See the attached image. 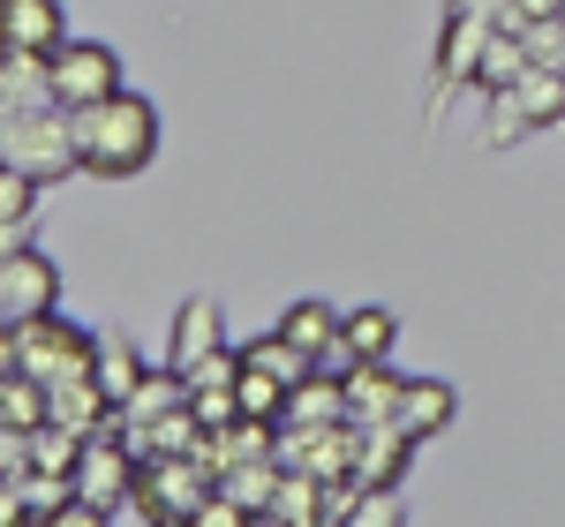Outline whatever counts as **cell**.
I'll return each instance as SVG.
<instances>
[{
    "label": "cell",
    "mask_w": 565,
    "mask_h": 527,
    "mask_svg": "<svg viewBox=\"0 0 565 527\" xmlns=\"http://www.w3.org/2000/svg\"><path fill=\"white\" fill-rule=\"evenodd\" d=\"M68 121H76L84 174H98V181L143 174L151 151H159V114H151V98H136V90H114V98H98V106H76Z\"/></svg>",
    "instance_id": "cell-1"
},
{
    "label": "cell",
    "mask_w": 565,
    "mask_h": 527,
    "mask_svg": "<svg viewBox=\"0 0 565 527\" xmlns=\"http://www.w3.org/2000/svg\"><path fill=\"white\" fill-rule=\"evenodd\" d=\"M0 422L8 430H39V422H53V399H45V377H31V369H8L0 377Z\"/></svg>",
    "instance_id": "cell-18"
},
{
    "label": "cell",
    "mask_w": 565,
    "mask_h": 527,
    "mask_svg": "<svg viewBox=\"0 0 565 527\" xmlns=\"http://www.w3.org/2000/svg\"><path fill=\"white\" fill-rule=\"evenodd\" d=\"M15 369V324H0V377Z\"/></svg>",
    "instance_id": "cell-29"
},
{
    "label": "cell",
    "mask_w": 565,
    "mask_h": 527,
    "mask_svg": "<svg viewBox=\"0 0 565 527\" xmlns=\"http://www.w3.org/2000/svg\"><path fill=\"white\" fill-rule=\"evenodd\" d=\"M31 106H61L53 98V68L39 53H0V114H31Z\"/></svg>",
    "instance_id": "cell-13"
},
{
    "label": "cell",
    "mask_w": 565,
    "mask_h": 527,
    "mask_svg": "<svg viewBox=\"0 0 565 527\" xmlns=\"http://www.w3.org/2000/svg\"><path fill=\"white\" fill-rule=\"evenodd\" d=\"M68 39V15L61 0H0V53H53Z\"/></svg>",
    "instance_id": "cell-7"
},
{
    "label": "cell",
    "mask_w": 565,
    "mask_h": 527,
    "mask_svg": "<svg viewBox=\"0 0 565 527\" xmlns=\"http://www.w3.org/2000/svg\"><path fill=\"white\" fill-rule=\"evenodd\" d=\"M279 422H302V430H317V422H354V415H348V377L309 369L302 385L287 392V415H279Z\"/></svg>",
    "instance_id": "cell-14"
},
{
    "label": "cell",
    "mask_w": 565,
    "mask_h": 527,
    "mask_svg": "<svg viewBox=\"0 0 565 527\" xmlns=\"http://www.w3.org/2000/svg\"><path fill=\"white\" fill-rule=\"evenodd\" d=\"M348 520H354V527H399V497H392V490H362Z\"/></svg>",
    "instance_id": "cell-25"
},
{
    "label": "cell",
    "mask_w": 565,
    "mask_h": 527,
    "mask_svg": "<svg viewBox=\"0 0 565 527\" xmlns=\"http://www.w3.org/2000/svg\"><path fill=\"white\" fill-rule=\"evenodd\" d=\"M31 520V505H23V475H0V527Z\"/></svg>",
    "instance_id": "cell-27"
},
{
    "label": "cell",
    "mask_w": 565,
    "mask_h": 527,
    "mask_svg": "<svg viewBox=\"0 0 565 527\" xmlns=\"http://www.w3.org/2000/svg\"><path fill=\"white\" fill-rule=\"evenodd\" d=\"M279 332H287V340H295V347H302L317 369H348V354H340V309L295 302L287 316H279Z\"/></svg>",
    "instance_id": "cell-11"
},
{
    "label": "cell",
    "mask_w": 565,
    "mask_h": 527,
    "mask_svg": "<svg viewBox=\"0 0 565 527\" xmlns=\"http://www.w3.org/2000/svg\"><path fill=\"white\" fill-rule=\"evenodd\" d=\"M527 61H535V53H527L521 31H490V39H482L476 76H482L490 90H505V84H521V76H527Z\"/></svg>",
    "instance_id": "cell-21"
},
{
    "label": "cell",
    "mask_w": 565,
    "mask_h": 527,
    "mask_svg": "<svg viewBox=\"0 0 565 527\" xmlns=\"http://www.w3.org/2000/svg\"><path fill=\"white\" fill-rule=\"evenodd\" d=\"M45 68H53V98L76 114V106H98V98H114L121 90V53L98 39H61L45 53Z\"/></svg>",
    "instance_id": "cell-3"
},
{
    "label": "cell",
    "mask_w": 565,
    "mask_h": 527,
    "mask_svg": "<svg viewBox=\"0 0 565 527\" xmlns=\"http://www.w3.org/2000/svg\"><path fill=\"white\" fill-rule=\"evenodd\" d=\"M90 377L106 385L114 407H129V392L143 385V362H136V347L121 340V332H98V347H90Z\"/></svg>",
    "instance_id": "cell-17"
},
{
    "label": "cell",
    "mask_w": 565,
    "mask_h": 527,
    "mask_svg": "<svg viewBox=\"0 0 565 527\" xmlns=\"http://www.w3.org/2000/svg\"><path fill=\"white\" fill-rule=\"evenodd\" d=\"M218 347H226V316H218V302H212V294L181 302V316H174V354H167V362L189 377V369H196V362H212Z\"/></svg>",
    "instance_id": "cell-10"
},
{
    "label": "cell",
    "mask_w": 565,
    "mask_h": 527,
    "mask_svg": "<svg viewBox=\"0 0 565 527\" xmlns=\"http://www.w3.org/2000/svg\"><path fill=\"white\" fill-rule=\"evenodd\" d=\"M61 302V271L39 249H15L0 264V324H31V316H53Z\"/></svg>",
    "instance_id": "cell-6"
},
{
    "label": "cell",
    "mask_w": 565,
    "mask_h": 527,
    "mask_svg": "<svg viewBox=\"0 0 565 527\" xmlns=\"http://www.w3.org/2000/svg\"><path fill=\"white\" fill-rule=\"evenodd\" d=\"M264 520L317 527V520H324V483H317L309 467H287V475H279V490H271V505H264Z\"/></svg>",
    "instance_id": "cell-16"
},
{
    "label": "cell",
    "mask_w": 565,
    "mask_h": 527,
    "mask_svg": "<svg viewBox=\"0 0 565 527\" xmlns=\"http://www.w3.org/2000/svg\"><path fill=\"white\" fill-rule=\"evenodd\" d=\"M90 347H98V332L84 324H61V316H31V324H15V369H31V377H68V369H90Z\"/></svg>",
    "instance_id": "cell-4"
},
{
    "label": "cell",
    "mask_w": 565,
    "mask_h": 527,
    "mask_svg": "<svg viewBox=\"0 0 565 527\" xmlns=\"http://www.w3.org/2000/svg\"><path fill=\"white\" fill-rule=\"evenodd\" d=\"M392 340H399L392 309H348V316H340V354H348V362H385Z\"/></svg>",
    "instance_id": "cell-19"
},
{
    "label": "cell",
    "mask_w": 565,
    "mask_h": 527,
    "mask_svg": "<svg viewBox=\"0 0 565 527\" xmlns=\"http://www.w3.org/2000/svg\"><path fill=\"white\" fill-rule=\"evenodd\" d=\"M31 196H39V181L15 174V166H0V226H23V219H31Z\"/></svg>",
    "instance_id": "cell-24"
},
{
    "label": "cell",
    "mask_w": 565,
    "mask_h": 527,
    "mask_svg": "<svg viewBox=\"0 0 565 527\" xmlns=\"http://www.w3.org/2000/svg\"><path fill=\"white\" fill-rule=\"evenodd\" d=\"M242 362H249V369H264V377H279V385H302L309 369H317V362H309V354L295 347L287 332H264V340H249V347H242Z\"/></svg>",
    "instance_id": "cell-22"
},
{
    "label": "cell",
    "mask_w": 565,
    "mask_h": 527,
    "mask_svg": "<svg viewBox=\"0 0 565 527\" xmlns=\"http://www.w3.org/2000/svg\"><path fill=\"white\" fill-rule=\"evenodd\" d=\"M287 392H295V385L264 377V369H249V362H242V377H234V399H242V415H257V422H279V415H287Z\"/></svg>",
    "instance_id": "cell-23"
},
{
    "label": "cell",
    "mask_w": 565,
    "mask_h": 527,
    "mask_svg": "<svg viewBox=\"0 0 565 527\" xmlns=\"http://www.w3.org/2000/svg\"><path fill=\"white\" fill-rule=\"evenodd\" d=\"M490 106H498V136L551 129V121H565V68L527 61V76H521V84H505V90H490Z\"/></svg>",
    "instance_id": "cell-5"
},
{
    "label": "cell",
    "mask_w": 565,
    "mask_h": 527,
    "mask_svg": "<svg viewBox=\"0 0 565 527\" xmlns=\"http://www.w3.org/2000/svg\"><path fill=\"white\" fill-rule=\"evenodd\" d=\"M23 226H31V219H23ZM23 226H0V264H8L15 249H23Z\"/></svg>",
    "instance_id": "cell-28"
},
{
    "label": "cell",
    "mask_w": 565,
    "mask_h": 527,
    "mask_svg": "<svg viewBox=\"0 0 565 527\" xmlns=\"http://www.w3.org/2000/svg\"><path fill=\"white\" fill-rule=\"evenodd\" d=\"M407 452L415 438L399 430V422H362V452H354V483L362 490H392L407 475Z\"/></svg>",
    "instance_id": "cell-9"
},
{
    "label": "cell",
    "mask_w": 565,
    "mask_h": 527,
    "mask_svg": "<svg viewBox=\"0 0 565 527\" xmlns=\"http://www.w3.org/2000/svg\"><path fill=\"white\" fill-rule=\"evenodd\" d=\"M23 467H31V444H23V430L0 422V475H23Z\"/></svg>",
    "instance_id": "cell-26"
},
{
    "label": "cell",
    "mask_w": 565,
    "mask_h": 527,
    "mask_svg": "<svg viewBox=\"0 0 565 527\" xmlns=\"http://www.w3.org/2000/svg\"><path fill=\"white\" fill-rule=\"evenodd\" d=\"M174 407H189V377L167 362V369H143V385L129 392L121 415H129V422H159V415H174Z\"/></svg>",
    "instance_id": "cell-20"
},
{
    "label": "cell",
    "mask_w": 565,
    "mask_h": 527,
    "mask_svg": "<svg viewBox=\"0 0 565 527\" xmlns=\"http://www.w3.org/2000/svg\"><path fill=\"white\" fill-rule=\"evenodd\" d=\"M407 377H392L385 362H348V415L354 422H392Z\"/></svg>",
    "instance_id": "cell-12"
},
{
    "label": "cell",
    "mask_w": 565,
    "mask_h": 527,
    "mask_svg": "<svg viewBox=\"0 0 565 527\" xmlns=\"http://www.w3.org/2000/svg\"><path fill=\"white\" fill-rule=\"evenodd\" d=\"M45 399H53V422H68L76 438H98V430H106V422L121 415V407L106 399V385H98L90 369H68V377H53V385H45Z\"/></svg>",
    "instance_id": "cell-8"
},
{
    "label": "cell",
    "mask_w": 565,
    "mask_h": 527,
    "mask_svg": "<svg viewBox=\"0 0 565 527\" xmlns=\"http://www.w3.org/2000/svg\"><path fill=\"white\" fill-rule=\"evenodd\" d=\"M452 407H460L452 385H437V377H407V392H399V415H392V422L423 444V438H437V430L452 422Z\"/></svg>",
    "instance_id": "cell-15"
},
{
    "label": "cell",
    "mask_w": 565,
    "mask_h": 527,
    "mask_svg": "<svg viewBox=\"0 0 565 527\" xmlns=\"http://www.w3.org/2000/svg\"><path fill=\"white\" fill-rule=\"evenodd\" d=\"M0 166L45 181L84 174V151H76V121L68 106H31V114H0Z\"/></svg>",
    "instance_id": "cell-2"
}]
</instances>
